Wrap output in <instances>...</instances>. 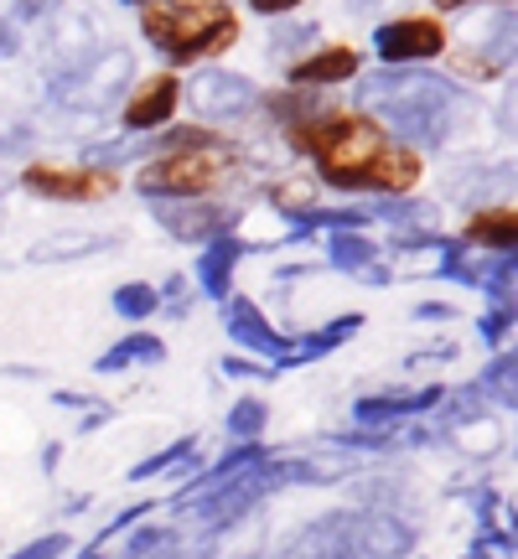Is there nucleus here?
<instances>
[{
    "instance_id": "9",
    "label": "nucleus",
    "mask_w": 518,
    "mask_h": 559,
    "mask_svg": "<svg viewBox=\"0 0 518 559\" xmlns=\"http://www.w3.org/2000/svg\"><path fill=\"white\" fill-rule=\"evenodd\" d=\"M358 73V52L353 47H321V52H306V58L291 68L296 83H342Z\"/></svg>"
},
{
    "instance_id": "15",
    "label": "nucleus",
    "mask_w": 518,
    "mask_h": 559,
    "mask_svg": "<svg viewBox=\"0 0 518 559\" xmlns=\"http://www.w3.org/2000/svg\"><path fill=\"white\" fill-rule=\"evenodd\" d=\"M259 425H264V409H259V404H244V409L228 415V430H234V436H255Z\"/></svg>"
},
{
    "instance_id": "14",
    "label": "nucleus",
    "mask_w": 518,
    "mask_h": 559,
    "mask_svg": "<svg viewBox=\"0 0 518 559\" xmlns=\"http://www.w3.org/2000/svg\"><path fill=\"white\" fill-rule=\"evenodd\" d=\"M115 306H120L125 317H151V311H156V290H145V285H125L120 296H115Z\"/></svg>"
},
{
    "instance_id": "17",
    "label": "nucleus",
    "mask_w": 518,
    "mask_h": 559,
    "mask_svg": "<svg viewBox=\"0 0 518 559\" xmlns=\"http://www.w3.org/2000/svg\"><path fill=\"white\" fill-rule=\"evenodd\" d=\"M368 254H374V249L363 239H338V264H363Z\"/></svg>"
},
{
    "instance_id": "5",
    "label": "nucleus",
    "mask_w": 518,
    "mask_h": 559,
    "mask_svg": "<svg viewBox=\"0 0 518 559\" xmlns=\"http://www.w3.org/2000/svg\"><path fill=\"white\" fill-rule=\"evenodd\" d=\"M353 523H358V513H327V519L306 523L296 539L280 544L275 559H358Z\"/></svg>"
},
{
    "instance_id": "19",
    "label": "nucleus",
    "mask_w": 518,
    "mask_h": 559,
    "mask_svg": "<svg viewBox=\"0 0 518 559\" xmlns=\"http://www.w3.org/2000/svg\"><path fill=\"white\" fill-rule=\"evenodd\" d=\"M440 11H461V5H472V0H436Z\"/></svg>"
},
{
    "instance_id": "20",
    "label": "nucleus",
    "mask_w": 518,
    "mask_h": 559,
    "mask_svg": "<svg viewBox=\"0 0 518 559\" xmlns=\"http://www.w3.org/2000/svg\"><path fill=\"white\" fill-rule=\"evenodd\" d=\"M140 5H151V0H140Z\"/></svg>"
},
{
    "instance_id": "1",
    "label": "nucleus",
    "mask_w": 518,
    "mask_h": 559,
    "mask_svg": "<svg viewBox=\"0 0 518 559\" xmlns=\"http://www.w3.org/2000/svg\"><path fill=\"white\" fill-rule=\"evenodd\" d=\"M291 145L317 156L321 177L342 192H410L420 181V156L389 140L379 120L353 109H321L311 120L291 124Z\"/></svg>"
},
{
    "instance_id": "11",
    "label": "nucleus",
    "mask_w": 518,
    "mask_h": 559,
    "mask_svg": "<svg viewBox=\"0 0 518 559\" xmlns=\"http://www.w3.org/2000/svg\"><path fill=\"white\" fill-rule=\"evenodd\" d=\"M234 260H239V243H234V239H219L208 254H202V285H208V296H228Z\"/></svg>"
},
{
    "instance_id": "18",
    "label": "nucleus",
    "mask_w": 518,
    "mask_h": 559,
    "mask_svg": "<svg viewBox=\"0 0 518 559\" xmlns=\"http://www.w3.org/2000/svg\"><path fill=\"white\" fill-rule=\"evenodd\" d=\"M249 5H255L259 16H285V11H296L301 0H249Z\"/></svg>"
},
{
    "instance_id": "16",
    "label": "nucleus",
    "mask_w": 518,
    "mask_h": 559,
    "mask_svg": "<svg viewBox=\"0 0 518 559\" xmlns=\"http://www.w3.org/2000/svg\"><path fill=\"white\" fill-rule=\"evenodd\" d=\"M62 549H68V534H47V539H37L32 549H21L16 559H58Z\"/></svg>"
},
{
    "instance_id": "8",
    "label": "nucleus",
    "mask_w": 518,
    "mask_h": 559,
    "mask_svg": "<svg viewBox=\"0 0 518 559\" xmlns=\"http://www.w3.org/2000/svg\"><path fill=\"white\" fill-rule=\"evenodd\" d=\"M181 104V79L177 73H156V79H145L130 94V104H125V130H156V124H166L172 115H177Z\"/></svg>"
},
{
    "instance_id": "10",
    "label": "nucleus",
    "mask_w": 518,
    "mask_h": 559,
    "mask_svg": "<svg viewBox=\"0 0 518 559\" xmlns=\"http://www.w3.org/2000/svg\"><path fill=\"white\" fill-rule=\"evenodd\" d=\"M467 239L482 243V249H514L518 243V218L514 207H493V213H478L472 228H467Z\"/></svg>"
},
{
    "instance_id": "2",
    "label": "nucleus",
    "mask_w": 518,
    "mask_h": 559,
    "mask_svg": "<svg viewBox=\"0 0 518 559\" xmlns=\"http://www.w3.org/2000/svg\"><path fill=\"white\" fill-rule=\"evenodd\" d=\"M140 32L172 62H198L234 47L239 16L228 11V0H151L140 16Z\"/></svg>"
},
{
    "instance_id": "3",
    "label": "nucleus",
    "mask_w": 518,
    "mask_h": 559,
    "mask_svg": "<svg viewBox=\"0 0 518 559\" xmlns=\"http://www.w3.org/2000/svg\"><path fill=\"white\" fill-rule=\"evenodd\" d=\"M228 166H234V151L219 145L208 130H177L172 145L140 171V187L172 192V198H202L228 177Z\"/></svg>"
},
{
    "instance_id": "7",
    "label": "nucleus",
    "mask_w": 518,
    "mask_h": 559,
    "mask_svg": "<svg viewBox=\"0 0 518 559\" xmlns=\"http://www.w3.org/2000/svg\"><path fill=\"white\" fill-rule=\"evenodd\" d=\"M353 544H358V559H410L415 528L395 513H363L353 523Z\"/></svg>"
},
{
    "instance_id": "6",
    "label": "nucleus",
    "mask_w": 518,
    "mask_h": 559,
    "mask_svg": "<svg viewBox=\"0 0 518 559\" xmlns=\"http://www.w3.org/2000/svg\"><path fill=\"white\" fill-rule=\"evenodd\" d=\"M26 187L37 198H52V202H99L115 192V177L109 171H79V166H52V160H37L26 171Z\"/></svg>"
},
{
    "instance_id": "13",
    "label": "nucleus",
    "mask_w": 518,
    "mask_h": 559,
    "mask_svg": "<svg viewBox=\"0 0 518 559\" xmlns=\"http://www.w3.org/2000/svg\"><path fill=\"white\" fill-rule=\"evenodd\" d=\"M125 358H161V342L156 337H130L120 347L104 353V368H125Z\"/></svg>"
},
{
    "instance_id": "4",
    "label": "nucleus",
    "mask_w": 518,
    "mask_h": 559,
    "mask_svg": "<svg viewBox=\"0 0 518 559\" xmlns=\"http://www.w3.org/2000/svg\"><path fill=\"white\" fill-rule=\"evenodd\" d=\"M374 47L384 62H425L446 52V26L436 16H399L374 32Z\"/></svg>"
},
{
    "instance_id": "12",
    "label": "nucleus",
    "mask_w": 518,
    "mask_h": 559,
    "mask_svg": "<svg viewBox=\"0 0 518 559\" xmlns=\"http://www.w3.org/2000/svg\"><path fill=\"white\" fill-rule=\"evenodd\" d=\"M234 332H239L244 342H255L259 353H275V347H280V342L270 337L264 326H259V311L249 306V300H234Z\"/></svg>"
}]
</instances>
